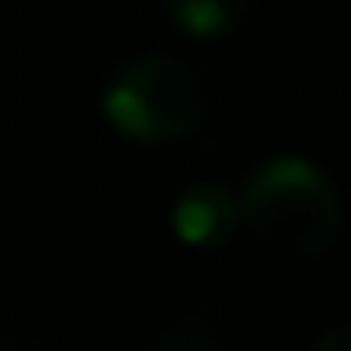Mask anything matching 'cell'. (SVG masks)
Returning a JSON list of instances; mask_svg holds the SVG:
<instances>
[{
  "mask_svg": "<svg viewBox=\"0 0 351 351\" xmlns=\"http://www.w3.org/2000/svg\"><path fill=\"white\" fill-rule=\"evenodd\" d=\"M240 223L280 258H320L343 232V200L325 169L302 156H271L245 182Z\"/></svg>",
  "mask_w": 351,
  "mask_h": 351,
  "instance_id": "1",
  "label": "cell"
},
{
  "mask_svg": "<svg viewBox=\"0 0 351 351\" xmlns=\"http://www.w3.org/2000/svg\"><path fill=\"white\" fill-rule=\"evenodd\" d=\"M205 85L182 58L138 53L103 89V116L129 143H178L205 120Z\"/></svg>",
  "mask_w": 351,
  "mask_h": 351,
  "instance_id": "2",
  "label": "cell"
},
{
  "mask_svg": "<svg viewBox=\"0 0 351 351\" xmlns=\"http://www.w3.org/2000/svg\"><path fill=\"white\" fill-rule=\"evenodd\" d=\"M169 227L191 249H223L240 227V200L223 182H196L173 200Z\"/></svg>",
  "mask_w": 351,
  "mask_h": 351,
  "instance_id": "3",
  "label": "cell"
},
{
  "mask_svg": "<svg viewBox=\"0 0 351 351\" xmlns=\"http://www.w3.org/2000/svg\"><path fill=\"white\" fill-rule=\"evenodd\" d=\"M254 0H160V14L191 40H223L249 18Z\"/></svg>",
  "mask_w": 351,
  "mask_h": 351,
  "instance_id": "4",
  "label": "cell"
},
{
  "mask_svg": "<svg viewBox=\"0 0 351 351\" xmlns=\"http://www.w3.org/2000/svg\"><path fill=\"white\" fill-rule=\"evenodd\" d=\"M147 351H223V334H218V325L205 311L182 307V311H169L156 325Z\"/></svg>",
  "mask_w": 351,
  "mask_h": 351,
  "instance_id": "5",
  "label": "cell"
},
{
  "mask_svg": "<svg viewBox=\"0 0 351 351\" xmlns=\"http://www.w3.org/2000/svg\"><path fill=\"white\" fill-rule=\"evenodd\" d=\"M311 351H351V329L347 325H334L329 334L316 338V347H311Z\"/></svg>",
  "mask_w": 351,
  "mask_h": 351,
  "instance_id": "6",
  "label": "cell"
},
{
  "mask_svg": "<svg viewBox=\"0 0 351 351\" xmlns=\"http://www.w3.org/2000/svg\"><path fill=\"white\" fill-rule=\"evenodd\" d=\"M5 351H18V347H5Z\"/></svg>",
  "mask_w": 351,
  "mask_h": 351,
  "instance_id": "7",
  "label": "cell"
}]
</instances>
